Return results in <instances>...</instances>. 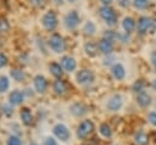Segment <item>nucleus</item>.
Here are the masks:
<instances>
[{"instance_id":"obj_10","label":"nucleus","mask_w":156,"mask_h":145,"mask_svg":"<svg viewBox=\"0 0 156 145\" xmlns=\"http://www.w3.org/2000/svg\"><path fill=\"white\" fill-rule=\"evenodd\" d=\"M26 99V94L24 90H20V89H15L9 94V104H11L12 106H17L21 105Z\"/></svg>"},{"instance_id":"obj_7","label":"nucleus","mask_w":156,"mask_h":145,"mask_svg":"<svg viewBox=\"0 0 156 145\" xmlns=\"http://www.w3.org/2000/svg\"><path fill=\"white\" fill-rule=\"evenodd\" d=\"M76 80L78 84L80 85H87V84H90L93 83L94 80V73L90 71V69H80L77 72L76 74Z\"/></svg>"},{"instance_id":"obj_15","label":"nucleus","mask_w":156,"mask_h":145,"mask_svg":"<svg viewBox=\"0 0 156 145\" xmlns=\"http://www.w3.org/2000/svg\"><path fill=\"white\" fill-rule=\"evenodd\" d=\"M20 117H21L22 123L26 124V126H30V124L33 123V118H34V117H33L32 111H30L28 107H24V108L21 110V112H20Z\"/></svg>"},{"instance_id":"obj_39","label":"nucleus","mask_w":156,"mask_h":145,"mask_svg":"<svg viewBox=\"0 0 156 145\" xmlns=\"http://www.w3.org/2000/svg\"><path fill=\"white\" fill-rule=\"evenodd\" d=\"M54 2H55L56 5H62V4H63V0H54Z\"/></svg>"},{"instance_id":"obj_1","label":"nucleus","mask_w":156,"mask_h":145,"mask_svg":"<svg viewBox=\"0 0 156 145\" xmlns=\"http://www.w3.org/2000/svg\"><path fill=\"white\" fill-rule=\"evenodd\" d=\"M40 24L41 27L48 30V32H54L56 29V27L58 26V19H57V15L54 10H48L45 11L41 17H40Z\"/></svg>"},{"instance_id":"obj_22","label":"nucleus","mask_w":156,"mask_h":145,"mask_svg":"<svg viewBox=\"0 0 156 145\" xmlns=\"http://www.w3.org/2000/svg\"><path fill=\"white\" fill-rule=\"evenodd\" d=\"M135 26H136V23H135L134 18H132V17H124V19L122 22V27H123V29H124L126 33H128V34L132 33L135 29Z\"/></svg>"},{"instance_id":"obj_36","label":"nucleus","mask_w":156,"mask_h":145,"mask_svg":"<svg viewBox=\"0 0 156 145\" xmlns=\"http://www.w3.org/2000/svg\"><path fill=\"white\" fill-rule=\"evenodd\" d=\"M150 58H151V63H152L154 68L156 69V50L151 52V57H150Z\"/></svg>"},{"instance_id":"obj_29","label":"nucleus","mask_w":156,"mask_h":145,"mask_svg":"<svg viewBox=\"0 0 156 145\" xmlns=\"http://www.w3.org/2000/svg\"><path fill=\"white\" fill-rule=\"evenodd\" d=\"M46 1L48 0H29V4L35 9H41L46 5Z\"/></svg>"},{"instance_id":"obj_35","label":"nucleus","mask_w":156,"mask_h":145,"mask_svg":"<svg viewBox=\"0 0 156 145\" xmlns=\"http://www.w3.org/2000/svg\"><path fill=\"white\" fill-rule=\"evenodd\" d=\"M146 1L147 0H134V5H135V7L143 9V7L146 6Z\"/></svg>"},{"instance_id":"obj_41","label":"nucleus","mask_w":156,"mask_h":145,"mask_svg":"<svg viewBox=\"0 0 156 145\" xmlns=\"http://www.w3.org/2000/svg\"><path fill=\"white\" fill-rule=\"evenodd\" d=\"M67 1H69V2H74L76 0H67Z\"/></svg>"},{"instance_id":"obj_33","label":"nucleus","mask_w":156,"mask_h":145,"mask_svg":"<svg viewBox=\"0 0 156 145\" xmlns=\"http://www.w3.org/2000/svg\"><path fill=\"white\" fill-rule=\"evenodd\" d=\"M147 119H149V122H150L152 126L156 127V112H150L149 116H147Z\"/></svg>"},{"instance_id":"obj_26","label":"nucleus","mask_w":156,"mask_h":145,"mask_svg":"<svg viewBox=\"0 0 156 145\" xmlns=\"http://www.w3.org/2000/svg\"><path fill=\"white\" fill-rule=\"evenodd\" d=\"M10 89V79L7 76H0V93H6Z\"/></svg>"},{"instance_id":"obj_17","label":"nucleus","mask_w":156,"mask_h":145,"mask_svg":"<svg viewBox=\"0 0 156 145\" xmlns=\"http://www.w3.org/2000/svg\"><path fill=\"white\" fill-rule=\"evenodd\" d=\"M98 51H99V48L93 41H87L84 44V52L88 57H95L98 55Z\"/></svg>"},{"instance_id":"obj_6","label":"nucleus","mask_w":156,"mask_h":145,"mask_svg":"<svg viewBox=\"0 0 156 145\" xmlns=\"http://www.w3.org/2000/svg\"><path fill=\"white\" fill-rule=\"evenodd\" d=\"M52 133L61 141H68L69 138H71V132H69L68 127L66 124H63V123L55 124L54 128H52Z\"/></svg>"},{"instance_id":"obj_8","label":"nucleus","mask_w":156,"mask_h":145,"mask_svg":"<svg viewBox=\"0 0 156 145\" xmlns=\"http://www.w3.org/2000/svg\"><path fill=\"white\" fill-rule=\"evenodd\" d=\"M154 21L151 17H147V16H141L139 19H138V32L140 34H145L150 30H152V26H154Z\"/></svg>"},{"instance_id":"obj_9","label":"nucleus","mask_w":156,"mask_h":145,"mask_svg":"<svg viewBox=\"0 0 156 145\" xmlns=\"http://www.w3.org/2000/svg\"><path fill=\"white\" fill-rule=\"evenodd\" d=\"M33 87L38 94H44L48 89V80L43 74H37L33 78Z\"/></svg>"},{"instance_id":"obj_37","label":"nucleus","mask_w":156,"mask_h":145,"mask_svg":"<svg viewBox=\"0 0 156 145\" xmlns=\"http://www.w3.org/2000/svg\"><path fill=\"white\" fill-rule=\"evenodd\" d=\"M100 1H101L102 6H110L113 2V0H100Z\"/></svg>"},{"instance_id":"obj_30","label":"nucleus","mask_w":156,"mask_h":145,"mask_svg":"<svg viewBox=\"0 0 156 145\" xmlns=\"http://www.w3.org/2000/svg\"><path fill=\"white\" fill-rule=\"evenodd\" d=\"M6 145H22V141H21V139H20L18 136L11 135V136H9V139H7Z\"/></svg>"},{"instance_id":"obj_40","label":"nucleus","mask_w":156,"mask_h":145,"mask_svg":"<svg viewBox=\"0 0 156 145\" xmlns=\"http://www.w3.org/2000/svg\"><path fill=\"white\" fill-rule=\"evenodd\" d=\"M151 87H152V89H154V90H156V79L151 83Z\"/></svg>"},{"instance_id":"obj_34","label":"nucleus","mask_w":156,"mask_h":145,"mask_svg":"<svg viewBox=\"0 0 156 145\" xmlns=\"http://www.w3.org/2000/svg\"><path fill=\"white\" fill-rule=\"evenodd\" d=\"M43 145H57V141L52 138V136H48L45 140H44V144Z\"/></svg>"},{"instance_id":"obj_23","label":"nucleus","mask_w":156,"mask_h":145,"mask_svg":"<svg viewBox=\"0 0 156 145\" xmlns=\"http://www.w3.org/2000/svg\"><path fill=\"white\" fill-rule=\"evenodd\" d=\"M83 33L85 35H94L95 32H96V24L93 22V21H87L82 28Z\"/></svg>"},{"instance_id":"obj_38","label":"nucleus","mask_w":156,"mask_h":145,"mask_svg":"<svg viewBox=\"0 0 156 145\" xmlns=\"http://www.w3.org/2000/svg\"><path fill=\"white\" fill-rule=\"evenodd\" d=\"M121 2V6H123V7H126V6H128V2H129V0H119Z\"/></svg>"},{"instance_id":"obj_3","label":"nucleus","mask_w":156,"mask_h":145,"mask_svg":"<svg viewBox=\"0 0 156 145\" xmlns=\"http://www.w3.org/2000/svg\"><path fill=\"white\" fill-rule=\"evenodd\" d=\"M79 23H80V16L76 10L68 11L63 17V24L68 30H74L79 26Z\"/></svg>"},{"instance_id":"obj_18","label":"nucleus","mask_w":156,"mask_h":145,"mask_svg":"<svg viewBox=\"0 0 156 145\" xmlns=\"http://www.w3.org/2000/svg\"><path fill=\"white\" fill-rule=\"evenodd\" d=\"M49 71H50V73H51L55 78H57V79H61V77L63 76V68H62V66H61L60 63H57V62H51V63L49 65Z\"/></svg>"},{"instance_id":"obj_42","label":"nucleus","mask_w":156,"mask_h":145,"mask_svg":"<svg viewBox=\"0 0 156 145\" xmlns=\"http://www.w3.org/2000/svg\"><path fill=\"white\" fill-rule=\"evenodd\" d=\"M155 108H156V102H155Z\"/></svg>"},{"instance_id":"obj_11","label":"nucleus","mask_w":156,"mask_h":145,"mask_svg":"<svg viewBox=\"0 0 156 145\" xmlns=\"http://www.w3.org/2000/svg\"><path fill=\"white\" fill-rule=\"evenodd\" d=\"M60 65L62 66V68L66 72H73L77 68V61H76V58L73 56H69V55L62 56L61 60H60Z\"/></svg>"},{"instance_id":"obj_20","label":"nucleus","mask_w":156,"mask_h":145,"mask_svg":"<svg viewBox=\"0 0 156 145\" xmlns=\"http://www.w3.org/2000/svg\"><path fill=\"white\" fill-rule=\"evenodd\" d=\"M69 111H71L76 117H80V116L85 115L88 110H87V107H85L82 102H76V104H73V105L71 106Z\"/></svg>"},{"instance_id":"obj_25","label":"nucleus","mask_w":156,"mask_h":145,"mask_svg":"<svg viewBox=\"0 0 156 145\" xmlns=\"http://www.w3.org/2000/svg\"><path fill=\"white\" fill-rule=\"evenodd\" d=\"M99 132L104 138H110L112 135V129L108 126V123H101L99 127Z\"/></svg>"},{"instance_id":"obj_13","label":"nucleus","mask_w":156,"mask_h":145,"mask_svg":"<svg viewBox=\"0 0 156 145\" xmlns=\"http://www.w3.org/2000/svg\"><path fill=\"white\" fill-rule=\"evenodd\" d=\"M111 73L116 80H123L126 78V68L122 63H115L111 67Z\"/></svg>"},{"instance_id":"obj_14","label":"nucleus","mask_w":156,"mask_h":145,"mask_svg":"<svg viewBox=\"0 0 156 145\" xmlns=\"http://www.w3.org/2000/svg\"><path fill=\"white\" fill-rule=\"evenodd\" d=\"M98 48H99V50H100L102 54L108 55V54H111V52L113 51V41L110 40V39L102 38V39L99 41Z\"/></svg>"},{"instance_id":"obj_24","label":"nucleus","mask_w":156,"mask_h":145,"mask_svg":"<svg viewBox=\"0 0 156 145\" xmlns=\"http://www.w3.org/2000/svg\"><path fill=\"white\" fill-rule=\"evenodd\" d=\"M134 140L138 145H149V136L144 132H138L134 135Z\"/></svg>"},{"instance_id":"obj_32","label":"nucleus","mask_w":156,"mask_h":145,"mask_svg":"<svg viewBox=\"0 0 156 145\" xmlns=\"http://www.w3.org/2000/svg\"><path fill=\"white\" fill-rule=\"evenodd\" d=\"M7 63H9V58H7V56H6L4 52H0V69L4 68V67H6Z\"/></svg>"},{"instance_id":"obj_5","label":"nucleus","mask_w":156,"mask_h":145,"mask_svg":"<svg viewBox=\"0 0 156 145\" xmlns=\"http://www.w3.org/2000/svg\"><path fill=\"white\" fill-rule=\"evenodd\" d=\"M95 127H94V123L93 121L90 119H84L77 128V136L78 139H85L88 138L93 132H94Z\"/></svg>"},{"instance_id":"obj_27","label":"nucleus","mask_w":156,"mask_h":145,"mask_svg":"<svg viewBox=\"0 0 156 145\" xmlns=\"http://www.w3.org/2000/svg\"><path fill=\"white\" fill-rule=\"evenodd\" d=\"M0 111H1V113H4L7 117L12 116V113H13V108H12L11 104H2L0 106Z\"/></svg>"},{"instance_id":"obj_28","label":"nucleus","mask_w":156,"mask_h":145,"mask_svg":"<svg viewBox=\"0 0 156 145\" xmlns=\"http://www.w3.org/2000/svg\"><path fill=\"white\" fill-rule=\"evenodd\" d=\"M10 29V22L5 17H0V33H6Z\"/></svg>"},{"instance_id":"obj_4","label":"nucleus","mask_w":156,"mask_h":145,"mask_svg":"<svg viewBox=\"0 0 156 145\" xmlns=\"http://www.w3.org/2000/svg\"><path fill=\"white\" fill-rule=\"evenodd\" d=\"M99 15L105 21V23L107 26L112 27L117 23V15H116L115 10L111 6H101L99 9Z\"/></svg>"},{"instance_id":"obj_16","label":"nucleus","mask_w":156,"mask_h":145,"mask_svg":"<svg viewBox=\"0 0 156 145\" xmlns=\"http://www.w3.org/2000/svg\"><path fill=\"white\" fill-rule=\"evenodd\" d=\"M10 76H11V78H12L13 80H16L17 83H22V82H24L26 78H27L26 72H24L23 69H21V68H11Z\"/></svg>"},{"instance_id":"obj_19","label":"nucleus","mask_w":156,"mask_h":145,"mask_svg":"<svg viewBox=\"0 0 156 145\" xmlns=\"http://www.w3.org/2000/svg\"><path fill=\"white\" fill-rule=\"evenodd\" d=\"M136 102L140 107H147L151 104V96L145 91H140L136 96Z\"/></svg>"},{"instance_id":"obj_21","label":"nucleus","mask_w":156,"mask_h":145,"mask_svg":"<svg viewBox=\"0 0 156 145\" xmlns=\"http://www.w3.org/2000/svg\"><path fill=\"white\" fill-rule=\"evenodd\" d=\"M52 89L57 94V95H63L66 94L67 91V87H66V83L62 80V79H56L52 84Z\"/></svg>"},{"instance_id":"obj_2","label":"nucleus","mask_w":156,"mask_h":145,"mask_svg":"<svg viewBox=\"0 0 156 145\" xmlns=\"http://www.w3.org/2000/svg\"><path fill=\"white\" fill-rule=\"evenodd\" d=\"M48 45L55 54H62L66 50V41L63 37L58 33H51L48 39Z\"/></svg>"},{"instance_id":"obj_31","label":"nucleus","mask_w":156,"mask_h":145,"mask_svg":"<svg viewBox=\"0 0 156 145\" xmlns=\"http://www.w3.org/2000/svg\"><path fill=\"white\" fill-rule=\"evenodd\" d=\"M144 85H145V83L143 82V79H139V80H136V82L133 84V90L136 91V93H140V91H143Z\"/></svg>"},{"instance_id":"obj_12","label":"nucleus","mask_w":156,"mask_h":145,"mask_svg":"<svg viewBox=\"0 0 156 145\" xmlns=\"http://www.w3.org/2000/svg\"><path fill=\"white\" fill-rule=\"evenodd\" d=\"M122 105H123V100H122V96L118 95V94H115L113 96H111L106 104V107L107 110L112 111V112H116L118 110L122 108Z\"/></svg>"}]
</instances>
